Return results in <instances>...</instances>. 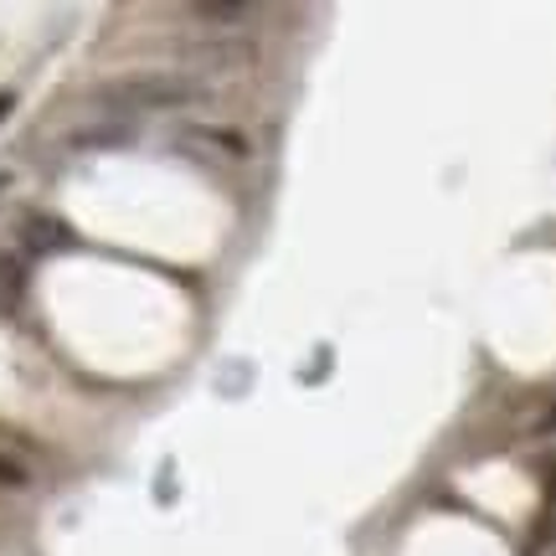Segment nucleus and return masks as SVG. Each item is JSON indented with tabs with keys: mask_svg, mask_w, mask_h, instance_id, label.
<instances>
[{
	"mask_svg": "<svg viewBox=\"0 0 556 556\" xmlns=\"http://www.w3.org/2000/svg\"><path fill=\"white\" fill-rule=\"evenodd\" d=\"M206 99V83L191 78V73H129V78H114L99 88V103L109 109H186V103Z\"/></svg>",
	"mask_w": 556,
	"mask_h": 556,
	"instance_id": "obj_1",
	"label": "nucleus"
},
{
	"mask_svg": "<svg viewBox=\"0 0 556 556\" xmlns=\"http://www.w3.org/2000/svg\"><path fill=\"white\" fill-rule=\"evenodd\" d=\"M191 58L212 62V67H248V62H258V47L253 41H217V47H197Z\"/></svg>",
	"mask_w": 556,
	"mask_h": 556,
	"instance_id": "obj_2",
	"label": "nucleus"
},
{
	"mask_svg": "<svg viewBox=\"0 0 556 556\" xmlns=\"http://www.w3.org/2000/svg\"><path fill=\"white\" fill-rule=\"evenodd\" d=\"M191 139H206V144H217L222 155H232V160H248V155H253V144H248V135H242V129H217V124H197V129H191Z\"/></svg>",
	"mask_w": 556,
	"mask_h": 556,
	"instance_id": "obj_3",
	"label": "nucleus"
},
{
	"mask_svg": "<svg viewBox=\"0 0 556 556\" xmlns=\"http://www.w3.org/2000/svg\"><path fill=\"white\" fill-rule=\"evenodd\" d=\"M62 242H67V227H62V222H52V217L26 222V248H31V253H47V248H62Z\"/></svg>",
	"mask_w": 556,
	"mask_h": 556,
	"instance_id": "obj_4",
	"label": "nucleus"
},
{
	"mask_svg": "<svg viewBox=\"0 0 556 556\" xmlns=\"http://www.w3.org/2000/svg\"><path fill=\"white\" fill-rule=\"evenodd\" d=\"M31 484V475H26V464L11 454H0V490H26Z\"/></svg>",
	"mask_w": 556,
	"mask_h": 556,
	"instance_id": "obj_5",
	"label": "nucleus"
},
{
	"mask_svg": "<svg viewBox=\"0 0 556 556\" xmlns=\"http://www.w3.org/2000/svg\"><path fill=\"white\" fill-rule=\"evenodd\" d=\"M191 16L197 21H242L248 5H191Z\"/></svg>",
	"mask_w": 556,
	"mask_h": 556,
	"instance_id": "obj_6",
	"label": "nucleus"
},
{
	"mask_svg": "<svg viewBox=\"0 0 556 556\" xmlns=\"http://www.w3.org/2000/svg\"><path fill=\"white\" fill-rule=\"evenodd\" d=\"M11 109H16V93H0V124L11 119Z\"/></svg>",
	"mask_w": 556,
	"mask_h": 556,
	"instance_id": "obj_7",
	"label": "nucleus"
},
{
	"mask_svg": "<svg viewBox=\"0 0 556 556\" xmlns=\"http://www.w3.org/2000/svg\"><path fill=\"white\" fill-rule=\"evenodd\" d=\"M0 186H5V176H0Z\"/></svg>",
	"mask_w": 556,
	"mask_h": 556,
	"instance_id": "obj_8",
	"label": "nucleus"
}]
</instances>
